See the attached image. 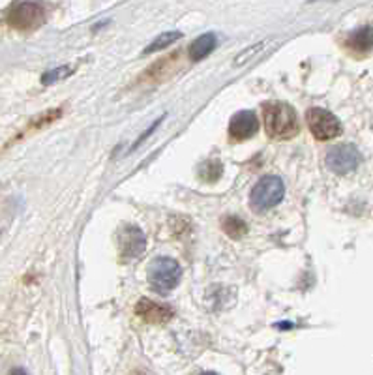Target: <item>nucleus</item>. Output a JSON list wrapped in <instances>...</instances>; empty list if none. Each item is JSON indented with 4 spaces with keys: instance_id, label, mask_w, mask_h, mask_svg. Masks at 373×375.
<instances>
[{
    "instance_id": "obj_9",
    "label": "nucleus",
    "mask_w": 373,
    "mask_h": 375,
    "mask_svg": "<svg viewBox=\"0 0 373 375\" xmlns=\"http://www.w3.org/2000/svg\"><path fill=\"white\" fill-rule=\"evenodd\" d=\"M135 314L139 315L141 319L147 321V323H152V325H164L167 321H171L173 315H175L169 306L148 301V298H141V301L137 302Z\"/></svg>"
},
{
    "instance_id": "obj_4",
    "label": "nucleus",
    "mask_w": 373,
    "mask_h": 375,
    "mask_svg": "<svg viewBox=\"0 0 373 375\" xmlns=\"http://www.w3.org/2000/svg\"><path fill=\"white\" fill-rule=\"evenodd\" d=\"M148 283L152 285V289L158 293H169L178 285L182 278V269L180 264L171 257H158L154 259L148 266Z\"/></svg>"
},
{
    "instance_id": "obj_6",
    "label": "nucleus",
    "mask_w": 373,
    "mask_h": 375,
    "mask_svg": "<svg viewBox=\"0 0 373 375\" xmlns=\"http://www.w3.org/2000/svg\"><path fill=\"white\" fill-rule=\"evenodd\" d=\"M358 163H360V152L356 150L355 145H338L326 154V166L336 175H347L355 171Z\"/></svg>"
},
{
    "instance_id": "obj_1",
    "label": "nucleus",
    "mask_w": 373,
    "mask_h": 375,
    "mask_svg": "<svg viewBox=\"0 0 373 375\" xmlns=\"http://www.w3.org/2000/svg\"><path fill=\"white\" fill-rule=\"evenodd\" d=\"M264 129L274 139H291L299 134V117L289 104L269 102L263 105Z\"/></svg>"
},
{
    "instance_id": "obj_8",
    "label": "nucleus",
    "mask_w": 373,
    "mask_h": 375,
    "mask_svg": "<svg viewBox=\"0 0 373 375\" xmlns=\"http://www.w3.org/2000/svg\"><path fill=\"white\" fill-rule=\"evenodd\" d=\"M259 131V120L253 111H239L232 115L231 122H229V136L235 141H244L250 139Z\"/></svg>"
},
{
    "instance_id": "obj_2",
    "label": "nucleus",
    "mask_w": 373,
    "mask_h": 375,
    "mask_svg": "<svg viewBox=\"0 0 373 375\" xmlns=\"http://www.w3.org/2000/svg\"><path fill=\"white\" fill-rule=\"evenodd\" d=\"M45 17L47 12L40 0H15L6 12L8 25L21 32L36 31L45 23Z\"/></svg>"
},
{
    "instance_id": "obj_16",
    "label": "nucleus",
    "mask_w": 373,
    "mask_h": 375,
    "mask_svg": "<svg viewBox=\"0 0 373 375\" xmlns=\"http://www.w3.org/2000/svg\"><path fill=\"white\" fill-rule=\"evenodd\" d=\"M159 122H161V118H158V120H156V122H154V124H152V126H150V128H148V129H147V131H145V134H143V136H141V137H139V139H137V143H135L134 147H132V150H135V148L139 147V145H141V143H143V141H145V139H147V137H148V136H150V134H152L154 129L158 128V126H159Z\"/></svg>"
},
{
    "instance_id": "obj_15",
    "label": "nucleus",
    "mask_w": 373,
    "mask_h": 375,
    "mask_svg": "<svg viewBox=\"0 0 373 375\" xmlns=\"http://www.w3.org/2000/svg\"><path fill=\"white\" fill-rule=\"evenodd\" d=\"M267 45H269V42H259L255 43V45H251L250 49H244L237 58H235V61H232L235 62V66H244V64H248L250 61H253Z\"/></svg>"
},
{
    "instance_id": "obj_7",
    "label": "nucleus",
    "mask_w": 373,
    "mask_h": 375,
    "mask_svg": "<svg viewBox=\"0 0 373 375\" xmlns=\"http://www.w3.org/2000/svg\"><path fill=\"white\" fill-rule=\"evenodd\" d=\"M147 248V239L139 228L135 225H126V228L118 233V250H120V257L126 261L141 257V253Z\"/></svg>"
},
{
    "instance_id": "obj_5",
    "label": "nucleus",
    "mask_w": 373,
    "mask_h": 375,
    "mask_svg": "<svg viewBox=\"0 0 373 375\" xmlns=\"http://www.w3.org/2000/svg\"><path fill=\"white\" fill-rule=\"evenodd\" d=\"M306 120L310 131L319 141H328V139H334L342 134V124L336 118V115H332L331 111L321 109V107H312L306 113Z\"/></svg>"
},
{
    "instance_id": "obj_14",
    "label": "nucleus",
    "mask_w": 373,
    "mask_h": 375,
    "mask_svg": "<svg viewBox=\"0 0 373 375\" xmlns=\"http://www.w3.org/2000/svg\"><path fill=\"white\" fill-rule=\"evenodd\" d=\"M74 72V68H70V66H58V68L51 70V72H45L42 75V83L43 85H55L58 81H64L66 77H70Z\"/></svg>"
},
{
    "instance_id": "obj_12",
    "label": "nucleus",
    "mask_w": 373,
    "mask_h": 375,
    "mask_svg": "<svg viewBox=\"0 0 373 375\" xmlns=\"http://www.w3.org/2000/svg\"><path fill=\"white\" fill-rule=\"evenodd\" d=\"M182 38V32H177V31H169V32H161L156 40H154L150 45H148L147 49L143 51V55H152V53H158V51L166 49V47H169L171 43L178 42Z\"/></svg>"
},
{
    "instance_id": "obj_13",
    "label": "nucleus",
    "mask_w": 373,
    "mask_h": 375,
    "mask_svg": "<svg viewBox=\"0 0 373 375\" xmlns=\"http://www.w3.org/2000/svg\"><path fill=\"white\" fill-rule=\"evenodd\" d=\"M221 228H223V231L227 233V237H231V239H240V237H244V234L248 233L246 222H242L237 216H227V218H223Z\"/></svg>"
},
{
    "instance_id": "obj_11",
    "label": "nucleus",
    "mask_w": 373,
    "mask_h": 375,
    "mask_svg": "<svg viewBox=\"0 0 373 375\" xmlns=\"http://www.w3.org/2000/svg\"><path fill=\"white\" fill-rule=\"evenodd\" d=\"M345 45L355 53H367L373 49V26H362L353 34H349Z\"/></svg>"
},
{
    "instance_id": "obj_3",
    "label": "nucleus",
    "mask_w": 373,
    "mask_h": 375,
    "mask_svg": "<svg viewBox=\"0 0 373 375\" xmlns=\"http://www.w3.org/2000/svg\"><path fill=\"white\" fill-rule=\"evenodd\" d=\"M283 196H285V184L280 177H274V175L263 177L253 186L250 193L251 209L255 212H267L282 203Z\"/></svg>"
},
{
    "instance_id": "obj_10",
    "label": "nucleus",
    "mask_w": 373,
    "mask_h": 375,
    "mask_svg": "<svg viewBox=\"0 0 373 375\" xmlns=\"http://www.w3.org/2000/svg\"><path fill=\"white\" fill-rule=\"evenodd\" d=\"M216 45H218V38H216L214 32H207V34L193 40V43L190 45V51H188V56H190L191 62H199L205 56L210 55L216 49Z\"/></svg>"
}]
</instances>
